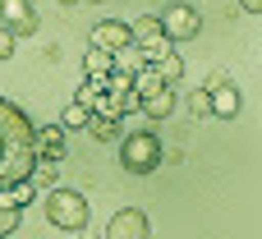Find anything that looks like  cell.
Returning <instances> with one entry per match:
<instances>
[{
  "label": "cell",
  "instance_id": "cell-8",
  "mask_svg": "<svg viewBox=\"0 0 262 239\" xmlns=\"http://www.w3.org/2000/svg\"><path fill=\"white\" fill-rule=\"evenodd\" d=\"M0 23H5L14 37H32V32H37V14H32V5H28V0H5Z\"/></svg>",
  "mask_w": 262,
  "mask_h": 239
},
{
  "label": "cell",
  "instance_id": "cell-19",
  "mask_svg": "<svg viewBox=\"0 0 262 239\" xmlns=\"http://www.w3.org/2000/svg\"><path fill=\"white\" fill-rule=\"evenodd\" d=\"M244 5V14H262V0H239Z\"/></svg>",
  "mask_w": 262,
  "mask_h": 239
},
{
  "label": "cell",
  "instance_id": "cell-6",
  "mask_svg": "<svg viewBox=\"0 0 262 239\" xmlns=\"http://www.w3.org/2000/svg\"><path fill=\"white\" fill-rule=\"evenodd\" d=\"M124 46H134V32H129V23H120V18H101V23L92 28V51H106V55H115V51H124Z\"/></svg>",
  "mask_w": 262,
  "mask_h": 239
},
{
  "label": "cell",
  "instance_id": "cell-16",
  "mask_svg": "<svg viewBox=\"0 0 262 239\" xmlns=\"http://www.w3.org/2000/svg\"><path fill=\"white\" fill-rule=\"evenodd\" d=\"M189 115H193V120H207V115H212V97H207V88H198V92L189 97Z\"/></svg>",
  "mask_w": 262,
  "mask_h": 239
},
{
  "label": "cell",
  "instance_id": "cell-22",
  "mask_svg": "<svg viewBox=\"0 0 262 239\" xmlns=\"http://www.w3.org/2000/svg\"><path fill=\"white\" fill-rule=\"evenodd\" d=\"M0 9H5V0H0Z\"/></svg>",
  "mask_w": 262,
  "mask_h": 239
},
{
  "label": "cell",
  "instance_id": "cell-17",
  "mask_svg": "<svg viewBox=\"0 0 262 239\" xmlns=\"http://www.w3.org/2000/svg\"><path fill=\"white\" fill-rule=\"evenodd\" d=\"M51 180H60V166H55V161H37L32 184H37V189H51Z\"/></svg>",
  "mask_w": 262,
  "mask_h": 239
},
{
  "label": "cell",
  "instance_id": "cell-2",
  "mask_svg": "<svg viewBox=\"0 0 262 239\" xmlns=\"http://www.w3.org/2000/svg\"><path fill=\"white\" fill-rule=\"evenodd\" d=\"M41 207H46V221L51 226H60V230H74V235H83L88 230V198L78 193V189H51L46 198H41Z\"/></svg>",
  "mask_w": 262,
  "mask_h": 239
},
{
  "label": "cell",
  "instance_id": "cell-11",
  "mask_svg": "<svg viewBox=\"0 0 262 239\" xmlns=\"http://www.w3.org/2000/svg\"><path fill=\"white\" fill-rule=\"evenodd\" d=\"M18 221H23V207L9 198V193H0V239H9L18 230Z\"/></svg>",
  "mask_w": 262,
  "mask_h": 239
},
{
  "label": "cell",
  "instance_id": "cell-15",
  "mask_svg": "<svg viewBox=\"0 0 262 239\" xmlns=\"http://www.w3.org/2000/svg\"><path fill=\"white\" fill-rule=\"evenodd\" d=\"M88 120H92V111L88 106H64V120H60V129H88Z\"/></svg>",
  "mask_w": 262,
  "mask_h": 239
},
{
  "label": "cell",
  "instance_id": "cell-12",
  "mask_svg": "<svg viewBox=\"0 0 262 239\" xmlns=\"http://www.w3.org/2000/svg\"><path fill=\"white\" fill-rule=\"evenodd\" d=\"M88 134L101 138V143H120V138H124V134H120V120H111V115H92V120H88Z\"/></svg>",
  "mask_w": 262,
  "mask_h": 239
},
{
  "label": "cell",
  "instance_id": "cell-20",
  "mask_svg": "<svg viewBox=\"0 0 262 239\" xmlns=\"http://www.w3.org/2000/svg\"><path fill=\"white\" fill-rule=\"evenodd\" d=\"M78 239H97V235H88V230H83V235H78Z\"/></svg>",
  "mask_w": 262,
  "mask_h": 239
},
{
  "label": "cell",
  "instance_id": "cell-3",
  "mask_svg": "<svg viewBox=\"0 0 262 239\" xmlns=\"http://www.w3.org/2000/svg\"><path fill=\"white\" fill-rule=\"evenodd\" d=\"M161 157H166V152H161L157 134H147V129L120 138V166H124L129 175H152V170L161 166Z\"/></svg>",
  "mask_w": 262,
  "mask_h": 239
},
{
  "label": "cell",
  "instance_id": "cell-9",
  "mask_svg": "<svg viewBox=\"0 0 262 239\" xmlns=\"http://www.w3.org/2000/svg\"><path fill=\"white\" fill-rule=\"evenodd\" d=\"M37 161H64V129L60 124H41L37 129Z\"/></svg>",
  "mask_w": 262,
  "mask_h": 239
},
{
  "label": "cell",
  "instance_id": "cell-10",
  "mask_svg": "<svg viewBox=\"0 0 262 239\" xmlns=\"http://www.w3.org/2000/svg\"><path fill=\"white\" fill-rule=\"evenodd\" d=\"M138 111H147L152 120H166L170 111H175V88H161V92H152V97H143V106Z\"/></svg>",
  "mask_w": 262,
  "mask_h": 239
},
{
  "label": "cell",
  "instance_id": "cell-14",
  "mask_svg": "<svg viewBox=\"0 0 262 239\" xmlns=\"http://www.w3.org/2000/svg\"><path fill=\"white\" fill-rule=\"evenodd\" d=\"M83 69H88V78H106L111 74V55L106 51H88L83 55Z\"/></svg>",
  "mask_w": 262,
  "mask_h": 239
},
{
  "label": "cell",
  "instance_id": "cell-21",
  "mask_svg": "<svg viewBox=\"0 0 262 239\" xmlns=\"http://www.w3.org/2000/svg\"><path fill=\"white\" fill-rule=\"evenodd\" d=\"M60 5H78V0H60Z\"/></svg>",
  "mask_w": 262,
  "mask_h": 239
},
{
  "label": "cell",
  "instance_id": "cell-1",
  "mask_svg": "<svg viewBox=\"0 0 262 239\" xmlns=\"http://www.w3.org/2000/svg\"><path fill=\"white\" fill-rule=\"evenodd\" d=\"M37 170V124L23 115V106L0 97V193L32 180Z\"/></svg>",
  "mask_w": 262,
  "mask_h": 239
},
{
  "label": "cell",
  "instance_id": "cell-13",
  "mask_svg": "<svg viewBox=\"0 0 262 239\" xmlns=\"http://www.w3.org/2000/svg\"><path fill=\"white\" fill-rule=\"evenodd\" d=\"M152 69L161 74V83H166V88H175V83H180V74H184V60H180V55L170 51V55H161V60H157Z\"/></svg>",
  "mask_w": 262,
  "mask_h": 239
},
{
  "label": "cell",
  "instance_id": "cell-7",
  "mask_svg": "<svg viewBox=\"0 0 262 239\" xmlns=\"http://www.w3.org/2000/svg\"><path fill=\"white\" fill-rule=\"evenodd\" d=\"M207 97H212V115H216V120H235V115L244 111V97H239V88H235L230 78H216V83L207 88Z\"/></svg>",
  "mask_w": 262,
  "mask_h": 239
},
{
  "label": "cell",
  "instance_id": "cell-5",
  "mask_svg": "<svg viewBox=\"0 0 262 239\" xmlns=\"http://www.w3.org/2000/svg\"><path fill=\"white\" fill-rule=\"evenodd\" d=\"M106 239H152V226H147V212L138 207H120L106 226Z\"/></svg>",
  "mask_w": 262,
  "mask_h": 239
},
{
  "label": "cell",
  "instance_id": "cell-18",
  "mask_svg": "<svg viewBox=\"0 0 262 239\" xmlns=\"http://www.w3.org/2000/svg\"><path fill=\"white\" fill-rule=\"evenodd\" d=\"M14 41H18V37H14L5 23H0V60H9V55H14Z\"/></svg>",
  "mask_w": 262,
  "mask_h": 239
},
{
  "label": "cell",
  "instance_id": "cell-4",
  "mask_svg": "<svg viewBox=\"0 0 262 239\" xmlns=\"http://www.w3.org/2000/svg\"><path fill=\"white\" fill-rule=\"evenodd\" d=\"M161 32H166V41H189V37L203 32V14L193 5H170L161 14Z\"/></svg>",
  "mask_w": 262,
  "mask_h": 239
}]
</instances>
